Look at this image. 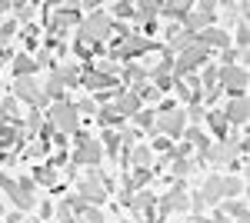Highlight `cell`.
I'll return each mask as SVG.
<instances>
[{
  "mask_svg": "<svg viewBox=\"0 0 250 223\" xmlns=\"http://www.w3.org/2000/svg\"><path fill=\"white\" fill-rule=\"evenodd\" d=\"M87 220H90V223H104V217H100V210H90V213H87Z\"/></svg>",
  "mask_w": 250,
  "mask_h": 223,
  "instance_id": "obj_29",
  "label": "cell"
},
{
  "mask_svg": "<svg viewBox=\"0 0 250 223\" xmlns=\"http://www.w3.org/2000/svg\"><path fill=\"white\" fill-rule=\"evenodd\" d=\"M83 200H104V183H97V177H87L83 180Z\"/></svg>",
  "mask_w": 250,
  "mask_h": 223,
  "instance_id": "obj_14",
  "label": "cell"
},
{
  "mask_svg": "<svg viewBox=\"0 0 250 223\" xmlns=\"http://www.w3.org/2000/svg\"><path fill=\"white\" fill-rule=\"evenodd\" d=\"M114 80H110V74H87V87L90 90H97V87H110Z\"/></svg>",
  "mask_w": 250,
  "mask_h": 223,
  "instance_id": "obj_16",
  "label": "cell"
},
{
  "mask_svg": "<svg viewBox=\"0 0 250 223\" xmlns=\"http://www.w3.org/2000/svg\"><path fill=\"white\" fill-rule=\"evenodd\" d=\"M34 70H37V63H34V60H30L27 54H20L17 60H14V74H20V77H30Z\"/></svg>",
  "mask_w": 250,
  "mask_h": 223,
  "instance_id": "obj_15",
  "label": "cell"
},
{
  "mask_svg": "<svg viewBox=\"0 0 250 223\" xmlns=\"http://www.w3.org/2000/svg\"><path fill=\"white\" fill-rule=\"evenodd\" d=\"M97 160H100V147L94 140H83L77 150V163H97Z\"/></svg>",
  "mask_w": 250,
  "mask_h": 223,
  "instance_id": "obj_11",
  "label": "cell"
},
{
  "mask_svg": "<svg viewBox=\"0 0 250 223\" xmlns=\"http://www.w3.org/2000/svg\"><path fill=\"white\" fill-rule=\"evenodd\" d=\"M190 10L193 14H187V23H190V27H204V30H207V23H213V17H217V14H213V10H217L213 3H197Z\"/></svg>",
  "mask_w": 250,
  "mask_h": 223,
  "instance_id": "obj_3",
  "label": "cell"
},
{
  "mask_svg": "<svg viewBox=\"0 0 250 223\" xmlns=\"http://www.w3.org/2000/svg\"><path fill=\"white\" fill-rule=\"evenodd\" d=\"M60 223H77L74 217H70V206H67V203L60 206Z\"/></svg>",
  "mask_w": 250,
  "mask_h": 223,
  "instance_id": "obj_25",
  "label": "cell"
},
{
  "mask_svg": "<svg viewBox=\"0 0 250 223\" xmlns=\"http://www.w3.org/2000/svg\"><path fill=\"white\" fill-rule=\"evenodd\" d=\"M157 10H160V3H140V14H137V17H140V20H150Z\"/></svg>",
  "mask_w": 250,
  "mask_h": 223,
  "instance_id": "obj_19",
  "label": "cell"
},
{
  "mask_svg": "<svg viewBox=\"0 0 250 223\" xmlns=\"http://www.w3.org/2000/svg\"><path fill=\"white\" fill-rule=\"evenodd\" d=\"M0 213H3V203H0Z\"/></svg>",
  "mask_w": 250,
  "mask_h": 223,
  "instance_id": "obj_32",
  "label": "cell"
},
{
  "mask_svg": "<svg viewBox=\"0 0 250 223\" xmlns=\"http://www.w3.org/2000/svg\"><path fill=\"white\" fill-rule=\"evenodd\" d=\"M47 90L54 93V97H60V93H63V83H60L57 77H54V80H50V87H47Z\"/></svg>",
  "mask_w": 250,
  "mask_h": 223,
  "instance_id": "obj_26",
  "label": "cell"
},
{
  "mask_svg": "<svg viewBox=\"0 0 250 223\" xmlns=\"http://www.w3.org/2000/svg\"><path fill=\"white\" fill-rule=\"evenodd\" d=\"M173 170H177V173H187V170H190V163H187V160H177V167H173Z\"/></svg>",
  "mask_w": 250,
  "mask_h": 223,
  "instance_id": "obj_30",
  "label": "cell"
},
{
  "mask_svg": "<svg viewBox=\"0 0 250 223\" xmlns=\"http://www.w3.org/2000/svg\"><path fill=\"white\" fill-rule=\"evenodd\" d=\"M127 80H134V83H137V80H144V70H137V67H130V70H127Z\"/></svg>",
  "mask_w": 250,
  "mask_h": 223,
  "instance_id": "obj_27",
  "label": "cell"
},
{
  "mask_svg": "<svg viewBox=\"0 0 250 223\" xmlns=\"http://www.w3.org/2000/svg\"><path fill=\"white\" fill-rule=\"evenodd\" d=\"M57 20H60V23H74V20H77V10H74V7H60Z\"/></svg>",
  "mask_w": 250,
  "mask_h": 223,
  "instance_id": "obj_17",
  "label": "cell"
},
{
  "mask_svg": "<svg viewBox=\"0 0 250 223\" xmlns=\"http://www.w3.org/2000/svg\"><path fill=\"white\" fill-rule=\"evenodd\" d=\"M237 43L247 47V27H244V23H240V30H237Z\"/></svg>",
  "mask_w": 250,
  "mask_h": 223,
  "instance_id": "obj_28",
  "label": "cell"
},
{
  "mask_svg": "<svg viewBox=\"0 0 250 223\" xmlns=\"http://www.w3.org/2000/svg\"><path fill=\"white\" fill-rule=\"evenodd\" d=\"M134 160H137V163H150V150H147V147H137L134 150Z\"/></svg>",
  "mask_w": 250,
  "mask_h": 223,
  "instance_id": "obj_22",
  "label": "cell"
},
{
  "mask_svg": "<svg viewBox=\"0 0 250 223\" xmlns=\"http://www.w3.org/2000/svg\"><path fill=\"white\" fill-rule=\"evenodd\" d=\"M197 40H200V47H207V43H213V47H227V43H230V37H227L224 30H210V27H207V30H200Z\"/></svg>",
  "mask_w": 250,
  "mask_h": 223,
  "instance_id": "obj_10",
  "label": "cell"
},
{
  "mask_svg": "<svg viewBox=\"0 0 250 223\" xmlns=\"http://www.w3.org/2000/svg\"><path fill=\"white\" fill-rule=\"evenodd\" d=\"M37 180H40V183H47V186H50L54 180H57V177H54V170H37Z\"/></svg>",
  "mask_w": 250,
  "mask_h": 223,
  "instance_id": "obj_23",
  "label": "cell"
},
{
  "mask_svg": "<svg viewBox=\"0 0 250 223\" xmlns=\"http://www.w3.org/2000/svg\"><path fill=\"white\" fill-rule=\"evenodd\" d=\"M134 206H137V210H154V197H147V193H140V197L134 200Z\"/></svg>",
  "mask_w": 250,
  "mask_h": 223,
  "instance_id": "obj_20",
  "label": "cell"
},
{
  "mask_svg": "<svg viewBox=\"0 0 250 223\" xmlns=\"http://www.w3.org/2000/svg\"><path fill=\"white\" fill-rule=\"evenodd\" d=\"M213 223H230V217H227V213H220V217H217Z\"/></svg>",
  "mask_w": 250,
  "mask_h": 223,
  "instance_id": "obj_31",
  "label": "cell"
},
{
  "mask_svg": "<svg viewBox=\"0 0 250 223\" xmlns=\"http://www.w3.org/2000/svg\"><path fill=\"white\" fill-rule=\"evenodd\" d=\"M197 223H207V220H197Z\"/></svg>",
  "mask_w": 250,
  "mask_h": 223,
  "instance_id": "obj_33",
  "label": "cell"
},
{
  "mask_svg": "<svg viewBox=\"0 0 250 223\" xmlns=\"http://www.w3.org/2000/svg\"><path fill=\"white\" fill-rule=\"evenodd\" d=\"M200 60H207V47H200V43H197V47H187V54L177 60L173 70H177V74H187V70H193V63H200Z\"/></svg>",
  "mask_w": 250,
  "mask_h": 223,
  "instance_id": "obj_4",
  "label": "cell"
},
{
  "mask_svg": "<svg viewBox=\"0 0 250 223\" xmlns=\"http://www.w3.org/2000/svg\"><path fill=\"white\" fill-rule=\"evenodd\" d=\"M50 120H54V127L60 133H74L77 130V107H70V103H57L54 110H50Z\"/></svg>",
  "mask_w": 250,
  "mask_h": 223,
  "instance_id": "obj_1",
  "label": "cell"
},
{
  "mask_svg": "<svg viewBox=\"0 0 250 223\" xmlns=\"http://www.w3.org/2000/svg\"><path fill=\"white\" fill-rule=\"evenodd\" d=\"M227 120H233V123H244L247 120V100L244 97H237L230 107H227Z\"/></svg>",
  "mask_w": 250,
  "mask_h": 223,
  "instance_id": "obj_13",
  "label": "cell"
},
{
  "mask_svg": "<svg viewBox=\"0 0 250 223\" xmlns=\"http://www.w3.org/2000/svg\"><path fill=\"white\" fill-rule=\"evenodd\" d=\"M107 30H110V20L104 17V14H94V17L87 20V30H83V37H107Z\"/></svg>",
  "mask_w": 250,
  "mask_h": 223,
  "instance_id": "obj_7",
  "label": "cell"
},
{
  "mask_svg": "<svg viewBox=\"0 0 250 223\" xmlns=\"http://www.w3.org/2000/svg\"><path fill=\"white\" fill-rule=\"evenodd\" d=\"M140 110V97L137 93H120L117 97V113H137Z\"/></svg>",
  "mask_w": 250,
  "mask_h": 223,
  "instance_id": "obj_12",
  "label": "cell"
},
{
  "mask_svg": "<svg viewBox=\"0 0 250 223\" xmlns=\"http://www.w3.org/2000/svg\"><path fill=\"white\" fill-rule=\"evenodd\" d=\"M224 83L233 90V97H244V87H247V70H244V67H227V70H224Z\"/></svg>",
  "mask_w": 250,
  "mask_h": 223,
  "instance_id": "obj_5",
  "label": "cell"
},
{
  "mask_svg": "<svg viewBox=\"0 0 250 223\" xmlns=\"http://www.w3.org/2000/svg\"><path fill=\"white\" fill-rule=\"evenodd\" d=\"M187 193H184V190H180V186H173L170 193H167V200H164V203H160V210H164V213H170V210H187Z\"/></svg>",
  "mask_w": 250,
  "mask_h": 223,
  "instance_id": "obj_8",
  "label": "cell"
},
{
  "mask_svg": "<svg viewBox=\"0 0 250 223\" xmlns=\"http://www.w3.org/2000/svg\"><path fill=\"white\" fill-rule=\"evenodd\" d=\"M220 197H224V180L210 177V180L204 183V190H200V200H204V203H217Z\"/></svg>",
  "mask_w": 250,
  "mask_h": 223,
  "instance_id": "obj_9",
  "label": "cell"
},
{
  "mask_svg": "<svg viewBox=\"0 0 250 223\" xmlns=\"http://www.w3.org/2000/svg\"><path fill=\"white\" fill-rule=\"evenodd\" d=\"M230 213L237 217V223H247V203L240 200V203H230Z\"/></svg>",
  "mask_w": 250,
  "mask_h": 223,
  "instance_id": "obj_18",
  "label": "cell"
},
{
  "mask_svg": "<svg viewBox=\"0 0 250 223\" xmlns=\"http://www.w3.org/2000/svg\"><path fill=\"white\" fill-rule=\"evenodd\" d=\"M134 117H137V123H140V127H154V113H147V110H137Z\"/></svg>",
  "mask_w": 250,
  "mask_h": 223,
  "instance_id": "obj_21",
  "label": "cell"
},
{
  "mask_svg": "<svg viewBox=\"0 0 250 223\" xmlns=\"http://www.w3.org/2000/svg\"><path fill=\"white\" fill-rule=\"evenodd\" d=\"M114 10L120 14V17H134V7H130V3H117Z\"/></svg>",
  "mask_w": 250,
  "mask_h": 223,
  "instance_id": "obj_24",
  "label": "cell"
},
{
  "mask_svg": "<svg viewBox=\"0 0 250 223\" xmlns=\"http://www.w3.org/2000/svg\"><path fill=\"white\" fill-rule=\"evenodd\" d=\"M184 120H187V117L180 110L164 113V117H160V130L167 133V137H180V133H184Z\"/></svg>",
  "mask_w": 250,
  "mask_h": 223,
  "instance_id": "obj_6",
  "label": "cell"
},
{
  "mask_svg": "<svg viewBox=\"0 0 250 223\" xmlns=\"http://www.w3.org/2000/svg\"><path fill=\"white\" fill-rule=\"evenodd\" d=\"M17 97H20V100H27V103H47V93H40L37 83H34L30 77H20V80H17Z\"/></svg>",
  "mask_w": 250,
  "mask_h": 223,
  "instance_id": "obj_2",
  "label": "cell"
}]
</instances>
